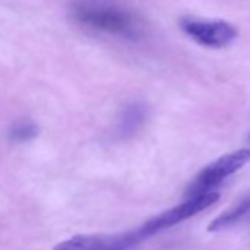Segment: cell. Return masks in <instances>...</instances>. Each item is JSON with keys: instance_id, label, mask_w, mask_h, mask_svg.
Wrapping results in <instances>:
<instances>
[{"instance_id": "1", "label": "cell", "mask_w": 250, "mask_h": 250, "mask_svg": "<svg viewBox=\"0 0 250 250\" xmlns=\"http://www.w3.org/2000/svg\"><path fill=\"white\" fill-rule=\"evenodd\" d=\"M74 15L77 21L96 31L130 40L142 36V22L139 18L119 6L100 2H83L75 5Z\"/></svg>"}, {"instance_id": "2", "label": "cell", "mask_w": 250, "mask_h": 250, "mask_svg": "<svg viewBox=\"0 0 250 250\" xmlns=\"http://www.w3.org/2000/svg\"><path fill=\"white\" fill-rule=\"evenodd\" d=\"M249 161H250L249 149H240L221 156L219 159L208 165L194 177V180L188 184L186 190V196L190 199L206 193H212L228 177L240 171Z\"/></svg>"}, {"instance_id": "3", "label": "cell", "mask_w": 250, "mask_h": 250, "mask_svg": "<svg viewBox=\"0 0 250 250\" xmlns=\"http://www.w3.org/2000/svg\"><path fill=\"white\" fill-rule=\"evenodd\" d=\"M218 199H219V193H216V191L206 193V194H202L197 197H190L188 200L183 202L181 205H178L172 209H168V210L159 213L158 216L152 218L146 224H143L139 229H136V234H137L139 240L143 241L167 228H171V227L203 212L205 209L212 206Z\"/></svg>"}, {"instance_id": "4", "label": "cell", "mask_w": 250, "mask_h": 250, "mask_svg": "<svg viewBox=\"0 0 250 250\" xmlns=\"http://www.w3.org/2000/svg\"><path fill=\"white\" fill-rule=\"evenodd\" d=\"M181 30L196 43L210 49H222L237 37V28L222 20L183 18Z\"/></svg>"}, {"instance_id": "5", "label": "cell", "mask_w": 250, "mask_h": 250, "mask_svg": "<svg viewBox=\"0 0 250 250\" xmlns=\"http://www.w3.org/2000/svg\"><path fill=\"white\" fill-rule=\"evenodd\" d=\"M140 243L136 231L119 235H74L53 250H133Z\"/></svg>"}, {"instance_id": "6", "label": "cell", "mask_w": 250, "mask_h": 250, "mask_svg": "<svg viewBox=\"0 0 250 250\" xmlns=\"http://www.w3.org/2000/svg\"><path fill=\"white\" fill-rule=\"evenodd\" d=\"M147 116V110L140 103H131L124 107L118 121V134L119 137H130L133 136L145 122Z\"/></svg>"}, {"instance_id": "7", "label": "cell", "mask_w": 250, "mask_h": 250, "mask_svg": "<svg viewBox=\"0 0 250 250\" xmlns=\"http://www.w3.org/2000/svg\"><path fill=\"white\" fill-rule=\"evenodd\" d=\"M250 213V194L247 197H244L238 205H235L234 208H231L229 210L224 212L222 215H219L218 218H215L210 225L208 227V229L210 232H218L222 231L225 228L232 227L234 224H237L238 221H241L246 215Z\"/></svg>"}, {"instance_id": "8", "label": "cell", "mask_w": 250, "mask_h": 250, "mask_svg": "<svg viewBox=\"0 0 250 250\" xmlns=\"http://www.w3.org/2000/svg\"><path fill=\"white\" fill-rule=\"evenodd\" d=\"M39 133L37 125L30 121H21L17 122L11 128V140L17 143H24L33 140Z\"/></svg>"}, {"instance_id": "9", "label": "cell", "mask_w": 250, "mask_h": 250, "mask_svg": "<svg viewBox=\"0 0 250 250\" xmlns=\"http://www.w3.org/2000/svg\"><path fill=\"white\" fill-rule=\"evenodd\" d=\"M249 143H250V136H249Z\"/></svg>"}]
</instances>
